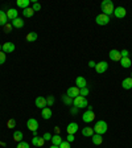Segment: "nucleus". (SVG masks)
Returning a JSON list of instances; mask_svg holds the SVG:
<instances>
[{"mask_svg":"<svg viewBox=\"0 0 132 148\" xmlns=\"http://www.w3.org/2000/svg\"><path fill=\"white\" fill-rule=\"evenodd\" d=\"M12 28H13V27H12V24H11V23H7V24L3 27V29H4V32H5V33H9Z\"/></svg>","mask_w":132,"mask_h":148,"instance_id":"2f4dec72","label":"nucleus"},{"mask_svg":"<svg viewBox=\"0 0 132 148\" xmlns=\"http://www.w3.org/2000/svg\"><path fill=\"white\" fill-rule=\"evenodd\" d=\"M44 143H45V139H44V138H38V143H37V147H42Z\"/></svg>","mask_w":132,"mask_h":148,"instance_id":"4c0bfd02","label":"nucleus"},{"mask_svg":"<svg viewBox=\"0 0 132 148\" xmlns=\"http://www.w3.org/2000/svg\"><path fill=\"white\" fill-rule=\"evenodd\" d=\"M52 115H53V112H52V110H50L49 107H45V108H42V110H41V116H42L45 120L50 119V118H52Z\"/></svg>","mask_w":132,"mask_h":148,"instance_id":"dca6fc26","label":"nucleus"},{"mask_svg":"<svg viewBox=\"0 0 132 148\" xmlns=\"http://www.w3.org/2000/svg\"><path fill=\"white\" fill-rule=\"evenodd\" d=\"M114 15L116 18H123V17H126L127 11L124 7H116V8L114 9Z\"/></svg>","mask_w":132,"mask_h":148,"instance_id":"0eeeda50","label":"nucleus"},{"mask_svg":"<svg viewBox=\"0 0 132 148\" xmlns=\"http://www.w3.org/2000/svg\"><path fill=\"white\" fill-rule=\"evenodd\" d=\"M42 138L45 139V142H46V140H52V135H50L49 132H45V134H44Z\"/></svg>","mask_w":132,"mask_h":148,"instance_id":"58836bf2","label":"nucleus"},{"mask_svg":"<svg viewBox=\"0 0 132 148\" xmlns=\"http://www.w3.org/2000/svg\"><path fill=\"white\" fill-rule=\"evenodd\" d=\"M27 127L31 130L32 132H34V131L38 130V122H37L34 118H31V119H28V122H27Z\"/></svg>","mask_w":132,"mask_h":148,"instance_id":"6e6552de","label":"nucleus"},{"mask_svg":"<svg viewBox=\"0 0 132 148\" xmlns=\"http://www.w3.org/2000/svg\"><path fill=\"white\" fill-rule=\"evenodd\" d=\"M1 50H3V45H1V44H0V52H1Z\"/></svg>","mask_w":132,"mask_h":148,"instance_id":"49530a36","label":"nucleus"},{"mask_svg":"<svg viewBox=\"0 0 132 148\" xmlns=\"http://www.w3.org/2000/svg\"><path fill=\"white\" fill-rule=\"evenodd\" d=\"M33 13H34V11L32 8H27V9H24V11H23L24 17H32V16H33Z\"/></svg>","mask_w":132,"mask_h":148,"instance_id":"cd10ccee","label":"nucleus"},{"mask_svg":"<svg viewBox=\"0 0 132 148\" xmlns=\"http://www.w3.org/2000/svg\"><path fill=\"white\" fill-rule=\"evenodd\" d=\"M122 87L126 90H131L132 89V78L131 77L124 78V79L122 81Z\"/></svg>","mask_w":132,"mask_h":148,"instance_id":"a211bd4d","label":"nucleus"},{"mask_svg":"<svg viewBox=\"0 0 132 148\" xmlns=\"http://www.w3.org/2000/svg\"><path fill=\"white\" fill-rule=\"evenodd\" d=\"M49 148H60V147H58V145H53L52 144V147H49Z\"/></svg>","mask_w":132,"mask_h":148,"instance_id":"a18cd8bd","label":"nucleus"},{"mask_svg":"<svg viewBox=\"0 0 132 148\" xmlns=\"http://www.w3.org/2000/svg\"><path fill=\"white\" fill-rule=\"evenodd\" d=\"M75 85H77L78 89H83V87H87V81L85 77H77V79H75Z\"/></svg>","mask_w":132,"mask_h":148,"instance_id":"4468645a","label":"nucleus"},{"mask_svg":"<svg viewBox=\"0 0 132 148\" xmlns=\"http://www.w3.org/2000/svg\"><path fill=\"white\" fill-rule=\"evenodd\" d=\"M29 4H31V0H17V7L21 8L23 11L29 8Z\"/></svg>","mask_w":132,"mask_h":148,"instance_id":"aec40b11","label":"nucleus"},{"mask_svg":"<svg viewBox=\"0 0 132 148\" xmlns=\"http://www.w3.org/2000/svg\"><path fill=\"white\" fill-rule=\"evenodd\" d=\"M79 95H81V97H86V95H89V89H87V87L79 89Z\"/></svg>","mask_w":132,"mask_h":148,"instance_id":"7c9ffc66","label":"nucleus"},{"mask_svg":"<svg viewBox=\"0 0 132 148\" xmlns=\"http://www.w3.org/2000/svg\"><path fill=\"white\" fill-rule=\"evenodd\" d=\"M32 9H33L34 12L40 11V9H41V4H40V3H37V1H36V3H33V5H32Z\"/></svg>","mask_w":132,"mask_h":148,"instance_id":"72a5a7b5","label":"nucleus"},{"mask_svg":"<svg viewBox=\"0 0 132 148\" xmlns=\"http://www.w3.org/2000/svg\"><path fill=\"white\" fill-rule=\"evenodd\" d=\"M95 21L98 25H107L110 23V16L105 15V13H99L95 17Z\"/></svg>","mask_w":132,"mask_h":148,"instance_id":"20e7f679","label":"nucleus"},{"mask_svg":"<svg viewBox=\"0 0 132 148\" xmlns=\"http://www.w3.org/2000/svg\"><path fill=\"white\" fill-rule=\"evenodd\" d=\"M77 112H78V108L77 107H73V108H71V114H77Z\"/></svg>","mask_w":132,"mask_h":148,"instance_id":"37998d69","label":"nucleus"},{"mask_svg":"<svg viewBox=\"0 0 132 148\" xmlns=\"http://www.w3.org/2000/svg\"><path fill=\"white\" fill-rule=\"evenodd\" d=\"M60 148H71V147H70V143H69L68 140H66V142L64 140V142L60 144Z\"/></svg>","mask_w":132,"mask_h":148,"instance_id":"f704fd0d","label":"nucleus"},{"mask_svg":"<svg viewBox=\"0 0 132 148\" xmlns=\"http://www.w3.org/2000/svg\"><path fill=\"white\" fill-rule=\"evenodd\" d=\"M95 65H96L95 61H90L89 62V66H90V68H95Z\"/></svg>","mask_w":132,"mask_h":148,"instance_id":"79ce46f5","label":"nucleus"},{"mask_svg":"<svg viewBox=\"0 0 132 148\" xmlns=\"http://www.w3.org/2000/svg\"><path fill=\"white\" fill-rule=\"evenodd\" d=\"M34 103H36V106L38 108H41V110L48 106V103H46V98H44V97H37L36 101H34Z\"/></svg>","mask_w":132,"mask_h":148,"instance_id":"ddd939ff","label":"nucleus"},{"mask_svg":"<svg viewBox=\"0 0 132 148\" xmlns=\"http://www.w3.org/2000/svg\"><path fill=\"white\" fill-rule=\"evenodd\" d=\"M91 140H92V144L101 145L102 143H103V136L99 135V134H94V135L91 136Z\"/></svg>","mask_w":132,"mask_h":148,"instance_id":"f3484780","label":"nucleus"},{"mask_svg":"<svg viewBox=\"0 0 132 148\" xmlns=\"http://www.w3.org/2000/svg\"><path fill=\"white\" fill-rule=\"evenodd\" d=\"M66 95H69L70 98H77L78 95H79V89H78L77 86H71L68 89V91H66Z\"/></svg>","mask_w":132,"mask_h":148,"instance_id":"9b49d317","label":"nucleus"},{"mask_svg":"<svg viewBox=\"0 0 132 148\" xmlns=\"http://www.w3.org/2000/svg\"><path fill=\"white\" fill-rule=\"evenodd\" d=\"M78 128H79V126H78L75 122H71V123H69L68 127H66V132H68V134H71V135H74V134H77Z\"/></svg>","mask_w":132,"mask_h":148,"instance_id":"f8f14e48","label":"nucleus"},{"mask_svg":"<svg viewBox=\"0 0 132 148\" xmlns=\"http://www.w3.org/2000/svg\"><path fill=\"white\" fill-rule=\"evenodd\" d=\"M74 135H71V134H68V138H66V140H68L69 143H71V142H74Z\"/></svg>","mask_w":132,"mask_h":148,"instance_id":"ea45409f","label":"nucleus"},{"mask_svg":"<svg viewBox=\"0 0 132 148\" xmlns=\"http://www.w3.org/2000/svg\"><path fill=\"white\" fill-rule=\"evenodd\" d=\"M11 24H12L13 28H17V29H20V28L24 27V20H23V18H20V17H17V18H15L13 21H11Z\"/></svg>","mask_w":132,"mask_h":148,"instance_id":"6ab92c4d","label":"nucleus"},{"mask_svg":"<svg viewBox=\"0 0 132 148\" xmlns=\"http://www.w3.org/2000/svg\"><path fill=\"white\" fill-rule=\"evenodd\" d=\"M25 38H27L28 42H34V41L38 38V36H37L36 32H29V33L27 34V37H25Z\"/></svg>","mask_w":132,"mask_h":148,"instance_id":"393cba45","label":"nucleus"},{"mask_svg":"<svg viewBox=\"0 0 132 148\" xmlns=\"http://www.w3.org/2000/svg\"><path fill=\"white\" fill-rule=\"evenodd\" d=\"M120 54H122V58H123V57H129V52L127 49H123L120 52Z\"/></svg>","mask_w":132,"mask_h":148,"instance_id":"e433bc0d","label":"nucleus"},{"mask_svg":"<svg viewBox=\"0 0 132 148\" xmlns=\"http://www.w3.org/2000/svg\"><path fill=\"white\" fill-rule=\"evenodd\" d=\"M54 131H55V134H57V135H60V128H58V127H54Z\"/></svg>","mask_w":132,"mask_h":148,"instance_id":"c03bdc74","label":"nucleus"},{"mask_svg":"<svg viewBox=\"0 0 132 148\" xmlns=\"http://www.w3.org/2000/svg\"><path fill=\"white\" fill-rule=\"evenodd\" d=\"M120 65H122V68H124V69H127V68H129L132 65V62H131V60H129V57H123V58L120 60Z\"/></svg>","mask_w":132,"mask_h":148,"instance_id":"5701e85b","label":"nucleus"},{"mask_svg":"<svg viewBox=\"0 0 132 148\" xmlns=\"http://www.w3.org/2000/svg\"><path fill=\"white\" fill-rule=\"evenodd\" d=\"M46 103H48V106H53V103H54V98H53V95H50V97L46 98Z\"/></svg>","mask_w":132,"mask_h":148,"instance_id":"c9c22d12","label":"nucleus"},{"mask_svg":"<svg viewBox=\"0 0 132 148\" xmlns=\"http://www.w3.org/2000/svg\"><path fill=\"white\" fill-rule=\"evenodd\" d=\"M73 105H74V107H77V108H85V107L89 106V102H87L86 97L78 95L77 98L73 99Z\"/></svg>","mask_w":132,"mask_h":148,"instance_id":"7ed1b4c3","label":"nucleus"},{"mask_svg":"<svg viewBox=\"0 0 132 148\" xmlns=\"http://www.w3.org/2000/svg\"><path fill=\"white\" fill-rule=\"evenodd\" d=\"M62 142H64V140H62L61 135H57V134H55V135L52 136V144L53 145H58L60 147V144H61Z\"/></svg>","mask_w":132,"mask_h":148,"instance_id":"b1692460","label":"nucleus"},{"mask_svg":"<svg viewBox=\"0 0 132 148\" xmlns=\"http://www.w3.org/2000/svg\"><path fill=\"white\" fill-rule=\"evenodd\" d=\"M5 13H7V17H8V21H9V23L13 21L15 18H17V17H18L17 9H15V8H9Z\"/></svg>","mask_w":132,"mask_h":148,"instance_id":"1a4fd4ad","label":"nucleus"},{"mask_svg":"<svg viewBox=\"0 0 132 148\" xmlns=\"http://www.w3.org/2000/svg\"><path fill=\"white\" fill-rule=\"evenodd\" d=\"M16 49V46L13 42H4L3 44V52L4 53H12Z\"/></svg>","mask_w":132,"mask_h":148,"instance_id":"2eb2a0df","label":"nucleus"},{"mask_svg":"<svg viewBox=\"0 0 132 148\" xmlns=\"http://www.w3.org/2000/svg\"><path fill=\"white\" fill-rule=\"evenodd\" d=\"M7 23H9L8 21V17H7V13L4 12V11H1V9H0V27H4Z\"/></svg>","mask_w":132,"mask_h":148,"instance_id":"4be33fe9","label":"nucleus"},{"mask_svg":"<svg viewBox=\"0 0 132 148\" xmlns=\"http://www.w3.org/2000/svg\"><path fill=\"white\" fill-rule=\"evenodd\" d=\"M94 134L95 132H94V128H92V127H85V128L82 130V135L87 136V138H91Z\"/></svg>","mask_w":132,"mask_h":148,"instance_id":"412c9836","label":"nucleus"},{"mask_svg":"<svg viewBox=\"0 0 132 148\" xmlns=\"http://www.w3.org/2000/svg\"><path fill=\"white\" fill-rule=\"evenodd\" d=\"M5 61H7V56H5V53L1 50V52H0V65L5 64Z\"/></svg>","mask_w":132,"mask_h":148,"instance_id":"c756f323","label":"nucleus"},{"mask_svg":"<svg viewBox=\"0 0 132 148\" xmlns=\"http://www.w3.org/2000/svg\"><path fill=\"white\" fill-rule=\"evenodd\" d=\"M107 69H108V64L106 61H101V62H98V64L95 65V70H96V73H98V74L106 73V71H107Z\"/></svg>","mask_w":132,"mask_h":148,"instance_id":"39448f33","label":"nucleus"},{"mask_svg":"<svg viewBox=\"0 0 132 148\" xmlns=\"http://www.w3.org/2000/svg\"><path fill=\"white\" fill-rule=\"evenodd\" d=\"M7 127H8V128H15L16 127V122H15V119H9L8 122H7Z\"/></svg>","mask_w":132,"mask_h":148,"instance_id":"c85d7f7f","label":"nucleus"},{"mask_svg":"<svg viewBox=\"0 0 132 148\" xmlns=\"http://www.w3.org/2000/svg\"><path fill=\"white\" fill-rule=\"evenodd\" d=\"M94 119H95V114H94L91 110H87L82 116V120L85 122V123H91Z\"/></svg>","mask_w":132,"mask_h":148,"instance_id":"423d86ee","label":"nucleus"},{"mask_svg":"<svg viewBox=\"0 0 132 148\" xmlns=\"http://www.w3.org/2000/svg\"><path fill=\"white\" fill-rule=\"evenodd\" d=\"M23 138H24V135H23L21 131H15V132H13V140H15V142H17V143L23 142Z\"/></svg>","mask_w":132,"mask_h":148,"instance_id":"a878e982","label":"nucleus"},{"mask_svg":"<svg viewBox=\"0 0 132 148\" xmlns=\"http://www.w3.org/2000/svg\"><path fill=\"white\" fill-rule=\"evenodd\" d=\"M101 9H102V13H105V15L110 16V15H114V3L111 1V0H103L101 4Z\"/></svg>","mask_w":132,"mask_h":148,"instance_id":"f257e3e1","label":"nucleus"},{"mask_svg":"<svg viewBox=\"0 0 132 148\" xmlns=\"http://www.w3.org/2000/svg\"><path fill=\"white\" fill-rule=\"evenodd\" d=\"M62 102H64L65 105H68V106H70V105H73V98H70L69 95H62Z\"/></svg>","mask_w":132,"mask_h":148,"instance_id":"bb28decb","label":"nucleus"},{"mask_svg":"<svg viewBox=\"0 0 132 148\" xmlns=\"http://www.w3.org/2000/svg\"><path fill=\"white\" fill-rule=\"evenodd\" d=\"M92 128H94V132H95V134L103 135V134L107 132L108 126H107V123H106L105 120H98V122L95 123V126L92 127Z\"/></svg>","mask_w":132,"mask_h":148,"instance_id":"f03ea898","label":"nucleus"},{"mask_svg":"<svg viewBox=\"0 0 132 148\" xmlns=\"http://www.w3.org/2000/svg\"><path fill=\"white\" fill-rule=\"evenodd\" d=\"M131 78H132V73H131Z\"/></svg>","mask_w":132,"mask_h":148,"instance_id":"de8ad7c7","label":"nucleus"},{"mask_svg":"<svg viewBox=\"0 0 132 148\" xmlns=\"http://www.w3.org/2000/svg\"><path fill=\"white\" fill-rule=\"evenodd\" d=\"M37 143H38V136H33V138H32V144L36 147Z\"/></svg>","mask_w":132,"mask_h":148,"instance_id":"a19ab883","label":"nucleus"},{"mask_svg":"<svg viewBox=\"0 0 132 148\" xmlns=\"http://www.w3.org/2000/svg\"><path fill=\"white\" fill-rule=\"evenodd\" d=\"M16 148H29V143H27V142H24V140H23V142L18 143Z\"/></svg>","mask_w":132,"mask_h":148,"instance_id":"473e14b6","label":"nucleus"},{"mask_svg":"<svg viewBox=\"0 0 132 148\" xmlns=\"http://www.w3.org/2000/svg\"><path fill=\"white\" fill-rule=\"evenodd\" d=\"M108 57H110L111 61H120V60H122V54H120V52L116 49L110 50V52H108Z\"/></svg>","mask_w":132,"mask_h":148,"instance_id":"9d476101","label":"nucleus"}]
</instances>
